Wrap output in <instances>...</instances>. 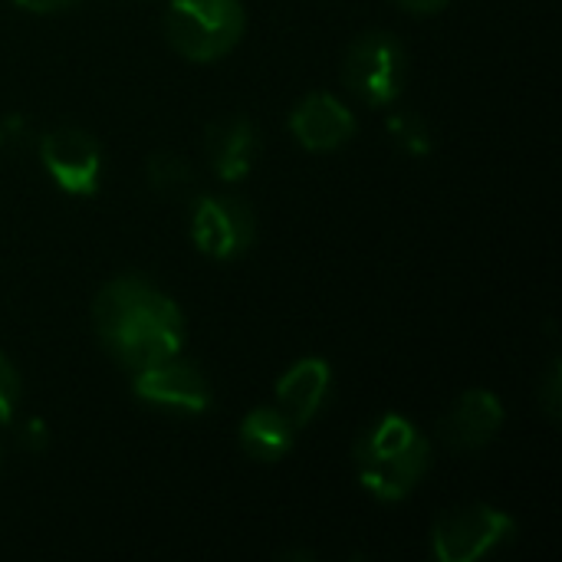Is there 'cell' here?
I'll return each mask as SVG.
<instances>
[{
	"label": "cell",
	"mask_w": 562,
	"mask_h": 562,
	"mask_svg": "<svg viewBox=\"0 0 562 562\" xmlns=\"http://www.w3.org/2000/svg\"><path fill=\"white\" fill-rule=\"evenodd\" d=\"M92 319L105 349L135 372L175 359L184 346L181 310L138 277L105 283L92 303Z\"/></svg>",
	"instance_id": "6da1fadb"
},
{
	"label": "cell",
	"mask_w": 562,
	"mask_h": 562,
	"mask_svg": "<svg viewBox=\"0 0 562 562\" xmlns=\"http://www.w3.org/2000/svg\"><path fill=\"white\" fill-rule=\"evenodd\" d=\"M352 458L369 494H375L379 501H402L425 477L431 464V448L408 418L385 415L359 438Z\"/></svg>",
	"instance_id": "7a4b0ae2"
},
{
	"label": "cell",
	"mask_w": 562,
	"mask_h": 562,
	"mask_svg": "<svg viewBox=\"0 0 562 562\" xmlns=\"http://www.w3.org/2000/svg\"><path fill=\"white\" fill-rule=\"evenodd\" d=\"M244 23L247 16L240 0H171L165 13V36L181 56L211 63L237 46Z\"/></svg>",
	"instance_id": "3957f363"
},
{
	"label": "cell",
	"mask_w": 562,
	"mask_h": 562,
	"mask_svg": "<svg viewBox=\"0 0 562 562\" xmlns=\"http://www.w3.org/2000/svg\"><path fill=\"white\" fill-rule=\"evenodd\" d=\"M405 46L392 33H362L342 63L346 86L366 105H389L402 95L405 86Z\"/></svg>",
	"instance_id": "277c9868"
},
{
	"label": "cell",
	"mask_w": 562,
	"mask_h": 562,
	"mask_svg": "<svg viewBox=\"0 0 562 562\" xmlns=\"http://www.w3.org/2000/svg\"><path fill=\"white\" fill-rule=\"evenodd\" d=\"M191 237H194V247L201 254H207L214 260H234L254 247L257 221L244 201L204 194L194 201Z\"/></svg>",
	"instance_id": "5b68a950"
},
{
	"label": "cell",
	"mask_w": 562,
	"mask_h": 562,
	"mask_svg": "<svg viewBox=\"0 0 562 562\" xmlns=\"http://www.w3.org/2000/svg\"><path fill=\"white\" fill-rule=\"evenodd\" d=\"M514 520L494 507H464L435 524V557L441 562H474L510 540Z\"/></svg>",
	"instance_id": "8992f818"
},
{
	"label": "cell",
	"mask_w": 562,
	"mask_h": 562,
	"mask_svg": "<svg viewBox=\"0 0 562 562\" xmlns=\"http://www.w3.org/2000/svg\"><path fill=\"white\" fill-rule=\"evenodd\" d=\"M40 158L53 181L69 194H95L102 175L99 142L72 125L53 128L40 138Z\"/></svg>",
	"instance_id": "52a82bcc"
},
{
	"label": "cell",
	"mask_w": 562,
	"mask_h": 562,
	"mask_svg": "<svg viewBox=\"0 0 562 562\" xmlns=\"http://www.w3.org/2000/svg\"><path fill=\"white\" fill-rule=\"evenodd\" d=\"M132 392L155 408H168L181 415H201L211 408L207 379L201 375V369L178 359H165L158 366L142 369L132 382Z\"/></svg>",
	"instance_id": "ba28073f"
},
{
	"label": "cell",
	"mask_w": 562,
	"mask_h": 562,
	"mask_svg": "<svg viewBox=\"0 0 562 562\" xmlns=\"http://www.w3.org/2000/svg\"><path fill=\"white\" fill-rule=\"evenodd\" d=\"M501 425H504L501 398L484 389H474V392H464L451 405V412L441 418L438 431H441L445 445L454 451H481L497 438Z\"/></svg>",
	"instance_id": "9c48e42d"
},
{
	"label": "cell",
	"mask_w": 562,
	"mask_h": 562,
	"mask_svg": "<svg viewBox=\"0 0 562 562\" xmlns=\"http://www.w3.org/2000/svg\"><path fill=\"white\" fill-rule=\"evenodd\" d=\"M290 132L310 151H333L352 138L356 119L336 95L313 92L290 112Z\"/></svg>",
	"instance_id": "30bf717a"
},
{
	"label": "cell",
	"mask_w": 562,
	"mask_h": 562,
	"mask_svg": "<svg viewBox=\"0 0 562 562\" xmlns=\"http://www.w3.org/2000/svg\"><path fill=\"white\" fill-rule=\"evenodd\" d=\"M207 158L221 181H240L260 158V132L244 115H224L207 128Z\"/></svg>",
	"instance_id": "8fae6325"
},
{
	"label": "cell",
	"mask_w": 562,
	"mask_h": 562,
	"mask_svg": "<svg viewBox=\"0 0 562 562\" xmlns=\"http://www.w3.org/2000/svg\"><path fill=\"white\" fill-rule=\"evenodd\" d=\"M329 375L333 372L323 359H303L280 379L277 405L290 418L293 428H303L319 415L326 392H329Z\"/></svg>",
	"instance_id": "7c38bea8"
},
{
	"label": "cell",
	"mask_w": 562,
	"mask_h": 562,
	"mask_svg": "<svg viewBox=\"0 0 562 562\" xmlns=\"http://www.w3.org/2000/svg\"><path fill=\"white\" fill-rule=\"evenodd\" d=\"M293 425L280 408H254L240 425V448L254 461H280L293 448Z\"/></svg>",
	"instance_id": "4fadbf2b"
},
{
	"label": "cell",
	"mask_w": 562,
	"mask_h": 562,
	"mask_svg": "<svg viewBox=\"0 0 562 562\" xmlns=\"http://www.w3.org/2000/svg\"><path fill=\"white\" fill-rule=\"evenodd\" d=\"M148 184H151L161 198H184V194L194 191L198 178H194V168H191L184 158L161 151V155H155V158L148 161Z\"/></svg>",
	"instance_id": "5bb4252c"
},
{
	"label": "cell",
	"mask_w": 562,
	"mask_h": 562,
	"mask_svg": "<svg viewBox=\"0 0 562 562\" xmlns=\"http://www.w3.org/2000/svg\"><path fill=\"white\" fill-rule=\"evenodd\" d=\"M389 132L392 138L408 151V155H428L431 151V128L422 115L415 112H405V115H395L389 122Z\"/></svg>",
	"instance_id": "9a60e30c"
},
{
	"label": "cell",
	"mask_w": 562,
	"mask_h": 562,
	"mask_svg": "<svg viewBox=\"0 0 562 562\" xmlns=\"http://www.w3.org/2000/svg\"><path fill=\"white\" fill-rule=\"evenodd\" d=\"M16 398H20V379H16V369H13V366L7 362V356L0 352V425L13 418Z\"/></svg>",
	"instance_id": "2e32d148"
},
{
	"label": "cell",
	"mask_w": 562,
	"mask_h": 562,
	"mask_svg": "<svg viewBox=\"0 0 562 562\" xmlns=\"http://www.w3.org/2000/svg\"><path fill=\"white\" fill-rule=\"evenodd\" d=\"M562 379H560V362H553L550 366V372H547V382H543V392H540V398H543V408H547V415L557 422L560 418V405H562Z\"/></svg>",
	"instance_id": "e0dca14e"
},
{
	"label": "cell",
	"mask_w": 562,
	"mask_h": 562,
	"mask_svg": "<svg viewBox=\"0 0 562 562\" xmlns=\"http://www.w3.org/2000/svg\"><path fill=\"white\" fill-rule=\"evenodd\" d=\"M395 3L408 13H438L448 7V0H395Z\"/></svg>",
	"instance_id": "ac0fdd59"
},
{
	"label": "cell",
	"mask_w": 562,
	"mask_h": 562,
	"mask_svg": "<svg viewBox=\"0 0 562 562\" xmlns=\"http://www.w3.org/2000/svg\"><path fill=\"white\" fill-rule=\"evenodd\" d=\"M20 7H26V10H36V13H53V10H66V7H72L76 0H16Z\"/></svg>",
	"instance_id": "d6986e66"
},
{
	"label": "cell",
	"mask_w": 562,
	"mask_h": 562,
	"mask_svg": "<svg viewBox=\"0 0 562 562\" xmlns=\"http://www.w3.org/2000/svg\"><path fill=\"white\" fill-rule=\"evenodd\" d=\"M43 441H46L43 425H40V422H30V425H26V448H30V451H40Z\"/></svg>",
	"instance_id": "ffe728a7"
}]
</instances>
